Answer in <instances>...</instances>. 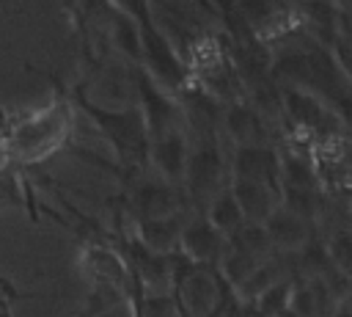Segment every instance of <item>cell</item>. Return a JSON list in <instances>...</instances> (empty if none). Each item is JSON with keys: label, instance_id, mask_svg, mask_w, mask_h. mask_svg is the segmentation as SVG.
Returning <instances> with one entry per match:
<instances>
[{"label": "cell", "instance_id": "1", "mask_svg": "<svg viewBox=\"0 0 352 317\" xmlns=\"http://www.w3.org/2000/svg\"><path fill=\"white\" fill-rule=\"evenodd\" d=\"M69 108H72L69 96L58 99L47 113L28 119L16 130H11L8 132L11 152L19 157H38V154L50 152L52 146H58L66 132V124H69Z\"/></svg>", "mask_w": 352, "mask_h": 317}, {"label": "cell", "instance_id": "2", "mask_svg": "<svg viewBox=\"0 0 352 317\" xmlns=\"http://www.w3.org/2000/svg\"><path fill=\"white\" fill-rule=\"evenodd\" d=\"M223 171L226 163L220 143L212 135H204L201 143L187 154V165H184L190 201L206 209V204L223 190Z\"/></svg>", "mask_w": 352, "mask_h": 317}, {"label": "cell", "instance_id": "3", "mask_svg": "<svg viewBox=\"0 0 352 317\" xmlns=\"http://www.w3.org/2000/svg\"><path fill=\"white\" fill-rule=\"evenodd\" d=\"M179 243L184 245V256L195 265V267H217L228 243L226 237L204 218H192L182 226V234H179Z\"/></svg>", "mask_w": 352, "mask_h": 317}, {"label": "cell", "instance_id": "4", "mask_svg": "<svg viewBox=\"0 0 352 317\" xmlns=\"http://www.w3.org/2000/svg\"><path fill=\"white\" fill-rule=\"evenodd\" d=\"M231 168H234V179L261 182V185L280 193V187H278L280 157L272 146H236Z\"/></svg>", "mask_w": 352, "mask_h": 317}, {"label": "cell", "instance_id": "5", "mask_svg": "<svg viewBox=\"0 0 352 317\" xmlns=\"http://www.w3.org/2000/svg\"><path fill=\"white\" fill-rule=\"evenodd\" d=\"M264 232H267V240L272 248H280L286 254H294L300 251L302 245H308L314 237H311V221L289 212L286 207H275L264 221H261Z\"/></svg>", "mask_w": 352, "mask_h": 317}, {"label": "cell", "instance_id": "6", "mask_svg": "<svg viewBox=\"0 0 352 317\" xmlns=\"http://www.w3.org/2000/svg\"><path fill=\"white\" fill-rule=\"evenodd\" d=\"M223 127L239 146H267L264 116L250 102H231V108L223 113Z\"/></svg>", "mask_w": 352, "mask_h": 317}, {"label": "cell", "instance_id": "7", "mask_svg": "<svg viewBox=\"0 0 352 317\" xmlns=\"http://www.w3.org/2000/svg\"><path fill=\"white\" fill-rule=\"evenodd\" d=\"M228 190L248 223H261L278 207V196H280L278 190H272L261 182H248V179H234Z\"/></svg>", "mask_w": 352, "mask_h": 317}, {"label": "cell", "instance_id": "8", "mask_svg": "<svg viewBox=\"0 0 352 317\" xmlns=\"http://www.w3.org/2000/svg\"><path fill=\"white\" fill-rule=\"evenodd\" d=\"M184 226V212L170 215V218H154V221H138V234L146 251L168 256L179 245V234Z\"/></svg>", "mask_w": 352, "mask_h": 317}, {"label": "cell", "instance_id": "9", "mask_svg": "<svg viewBox=\"0 0 352 317\" xmlns=\"http://www.w3.org/2000/svg\"><path fill=\"white\" fill-rule=\"evenodd\" d=\"M283 108L305 130H322V124H327V119H330V113L314 96H308L297 88H283Z\"/></svg>", "mask_w": 352, "mask_h": 317}, {"label": "cell", "instance_id": "10", "mask_svg": "<svg viewBox=\"0 0 352 317\" xmlns=\"http://www.w3.org/2000/svg\"><path fill=\"white\" fill-rule=\"evenodd\" d=\"M204 212H206L204 218H206L223 237H231V234L245 223V218H242V212H239V207H236V201H234V196H231L228 187H223V190L206 204Z\"/></svg>", "mask_w": 352, "mask_h": 317}, {"label": "cell", "instance_id": "11", "mask_svg": "<svg viewBox=\"0 0 352 317\" xmlns=\"http://www.w3.org/2000/svg\"><path fill=\"white\" fill-rule=\"evenodd\" d=\"M226 243H228L231 251L248 254V256H253V259H258V262L272 251L264 226H261V223H248V221H245L231 237H226Z\"/></svg>", "mask_w": 352, "mask_h": 317}]
</instances>
